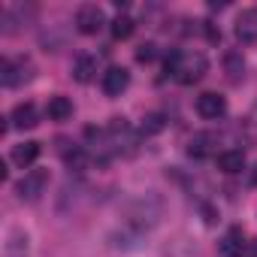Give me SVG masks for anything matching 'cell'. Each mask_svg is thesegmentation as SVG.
I'll return each mask as SVG.
<instances>
[{
	"instance_id": "30bf717a",
	"label": "cell",
	"mask_w": 257,
	"mask_h": 257,
	"mask_svg": "<svg viewBox=\"0 0 257 257\" xmlns=\"http://www.w3.org/2000/svg\"><path fill=\"white\" fill-rule=\"evenodd\" d=\"M218 170H221V173H227V176L242 173V170H245V152H239V149L221 152V155H218Z\"/></svg>"
},
{
	"instance_id": "5b68a950",
	"label": "cell",
	"mask_w": 257,
	"mask_h": 257,
	"mask_svg": "<svg viewBox=\"0 0 257 257\" xmlns=\"http://www.w3.org/2000/svg\"><path fill=\"white\" fill-rule=\"evenodd\" d=\"M224 112H227V100H224L221 94L206 91V94H200V97H197V115H200V118L215 121V118H221Z\"/></svg>"
},
{
	"instance_id": "ffe728a7",
	"label": "cell",
	"mask_w": 257,
	"mask_h": 257,
	"mask_svg": "<svg viewBox=\"0 0 257 257\" xmlns=\"http://www.w3.org/2000/svg\"><path fill=\"white\" fill-rule=\"evenodd\" d=\"M251 182H254V185H257V167H254V173H251Z\"/></svg>"
},
{
	"instance_id": "e0dca14e",
	"label": "cell",
	"mask_w": 257,
	"mask_h": 257,
	"mask_svg": "<svg viewBox=\"0 0 257 257\" xmlns=\"http://www.w3.org/2000/svg\"><path fill=\"white\" fill-rule=\"evenodd\" d=\"M134 28H137V25H134L131 16H118V19L112 22V37H115V40H127V37L134 34Z\"/></svg>"
},
{
	"instance_id": "277c9868",
	"label": "cell",
	"mask_w": 257,
	"mask_h": 257,
	"mask_svg": "<svg viewBox=\"0 0 257 257\" xmlns=\"http://www.w3.org/2000/svg\"><path fill=\"white\" fill-rule=\"evenodd\" d=\"M103 25H106V13H103L100 7H94V4L79 7V13H76V28H79V34L94 37V34L103 31Z\"/></svg>"
},
{
	"instance_id": "7a4b0ae2",
	"label": "cell",
	"mask_w": 257,
	"mask_h": 257,
	"mask_svg": "<svg viewBox=\"0 0 257 257\" xmlns=\"http://www.w3.org/2000/svg\"><path fill=\"white\" fill-rule=\"evenodd\" d=\"M31 76H34V67L25 58H4L0 61V82H4V88H19Z\"/></svg>"
},
{
	"instance_id": "9a60e30c",
	"label": "cell",
	"mask_w": 257,
	"mask_h": 257,
	"mask_svg": "<svg viewBox=\"0 0 257 257\" xmlns=\"http://www.w3.org/2000/svg\"><path fill=\"white\" fill-rule=\"evenodd\" d=\"M64 164H67L70 170L82 173V170L91 164V155H88V149H82V146H73V152H67V155H64Z\"/></svg>"
},
{
	"instance_id": "8992f818",
	"label": "cell",
	"mask_w": 257,
	"mask_h": 257,
	"mask_svg": "<svg viewBox=\"0 0 257 257\" xmlns=\"http://www.w3.org/2000/svg\"><path fill=\"white\" fill-rule=\"evenodd\" d=\"M127 85H131V73L124 67H109L103 73V94L106 97H121L127 91Z\"/></svg>"
},
{
	"instance_id": "8fae6325",
	"label": "cell",
	"mask_w": 257,
	"mask_h": 257,
	"mask_svg": "<svg viewBox=\"0 0 257 257\" xmlns=\"http://www.w3.org/2000/svg\"><path fill=\"white\" fill-rule=\"evenodd\" d=\"M94 76H97V58H94V55H79L76 64H73V79L85 85V82H91Z\"/></svg>"
},
{
	"instance_id": "52a82bcc",
	"label": "cell",
	"mask_w": 257,
	"mask_h": 257,
	"mask_svg": "<svg viewBox=\"0 0 257 257\" xmlns=\"http://www.w3.org/2000/svg\"><path fill=\"white\" fill-rule=\"evenodd\" d=\"M236 40L239 43H257V7L239 13V19H236Z\"/></svg>"
},
{
	"instance_id": "6da1fadb",
	"label": "cell",
	"mask_w": 257,
	"mask_h": 257,
	"mask_svg": "<svg viewBox=\"0 0 257 257\" xmlns=\"http://www.w3.org/2000/svg\"><path fill=\"white\" fill-rule=\"evenodd\" d=\"M209 61L203 52H173L167 58V73L179 82V85H194L206 76Z\"/></svg>"
},
{
	"instance_id": "ba28073f",
	"label": "cell",
	"mask_w": 257,
	"mask_h": 257,
	"mask_svg": "<svg viewBox=\"0 0 257 257\" xmlns=\"http://www.w3.org/2000/svg\"><path fill=\"white\" fill-rule=\"evenodd\" d=\"M10 124L19 127V131H31V127L40 124V112L34 103H19L13 112H10Z\"/></svg>"
},
{
	"instance_id": "2e32d148",
	"label": "cell",
	"mask_w": 257,
	"mask_h": 257,
	"mask_svg": "<svg viewBox=\"0 0 257 257\" xmlns=\"http://www.w3.org/2000/svg\"><path fill=\"white\" fill-rule=\"evenodd\" d=\"M242 245H245V242H242V230H236V227H233V230L221 239V254H224V257L242 254Z\"/></svg>"
},
{
	"instance_id": "9c48e42d",
	"label": "cell",
	"mask_w": 257,
	"mask_h": 257,
	"mask_svg": "<svg viewBox=\"0 0 257 257\" xmlns=\"http://www.w3.org/2000/svg\"><path fill=\"white\" fill-rule=\"evenodd\" d=\"M215 146H218V137L215 134H194L191 143H188V155L191 158H206V155L215 152Z\"/></svg>"
},
{
	"instance_id": "7c38bea8",
	"label": "cell",
	"mask_w": 257,
	"mask_h": 257,
	"mask_svg": "<svg viewBox=\"0 0 257 257\" xmlns=\"http://www.w3.org/2000/svg\"><path fill=\"white\" fill-rule=\"evenodd\" d=\"M40 152H43V149H40V143H22V146H16V149H13V155H10V158H13V164H16V167H22V170H25V167H31V164L40 158Z\"/></svg>"
},
{
	"instance_id": "4fadbf2b",
	"label": "cell",
	"mask_w": 257,
	"mask_h": 257,
	"mask_svg": "<svg viewBox=\"0 0 257 257\" xmlns=\"http://www.w3.org/2000/svg\"><path fill=\"white\" fill-rule=\"evenodd\" d=\"M46 115H49L52 121H67V118H73V103H70V97H64V94L52 97L49 106H46Z\"/></svg>"
},
{
	"instance_id": "5bb4252c",
	"label": "cell",
	"mask_w": 257,
	"mask_h": 257,
	"mask_svg": "<svg viewBox=\"0 0 257 257\" xmlns=\"http://www.w3.org/2000/svg\"><path fill=\"white\" fill-rule=\"evenodd\" d=\"M224 70H227L230 82H242V76H245V58H242V52H227L224 55Z\"/></svg>"
},
{
	"instance_id": "d6986e66",
	"label": "cell",
	"mask_w": 257,
	"mask_h": 257,
	"mask_svg": "<svg viewBox=\"0 0 257 257\" xmlns=\"http://www.w3.org/2000/svg\"><path fill=\"white\" fill-rule=\"evenodd\" d=\"M155 55H158V46H155V43H143V46L137 49V61H140V64L155 61Z\"/></svg>"
},
{
	"instance_id": "ac0fdd59",
	"label": "cell",
	"mask_w": 257,
	"mask_h": 257,
	"mask_svg": "<svg viewBox=\"0 0 257 257\" xmlns=\"http://www.w3.org/2000/svg\"><path fill=\"white\" fill-rule=\"evenodd\" d=\"M140 131L149 137V134H161L164 131V115H158V112H152V115H146L143 118V127H140Z\"/></svg>"
},
{
	"instance_id": "3957f363",
	"label": "cell",
	"mask_w": 257,
	"mask_h": 257,
	"mask_svg": "<svg viewBox=\"0 0 257 257\" xmlns=\"http://www.w3.org/2000/svg\"><path fill=\"white\" fill-rule=\"evenodd\" d=\"M46 185H49V170H31V173H25V179H19L16 194H19V200L34 203L46 194Z\"/></svg>"
}]
</instances>
